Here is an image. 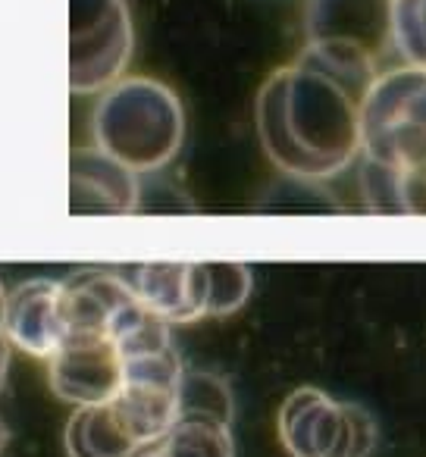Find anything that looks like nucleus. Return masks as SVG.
Here are the masks:
<instances>
[{"label":"nucleus","instance_id":"1","mask_svg":"<svg viewBox=\"0 0 426 457\" xmlns=\"http://www.w3.org/2000/svg\"><path fill=\"white\" fill-rule=\"evenodd\" d=\"M367 88L305 47L257 91L255 122L267 160L298 182H326L357 163Z\"/></svg>","mask_w":426,"mask_h":457},{"label":"nucleus","instance_id":"2","mask_svg":"<svg viewBox=\"0 0 426 457\" xmlns=\"http://www.w3.org/2000/svg\"><path fill=\"white\" fill-rule=\"evenodd\" d=\"M95 147L129 172H157L176 160L185 141V110L170 85L126 76L101 91L91 113Z\"/></svg>","mask_w":426,"mask_h":457},{"label":"nucleus","instance_id":"3","mask_svg":"<svg viewBox=\"0 0 426 457\" xmlns=\"http://www.w3.org/2000/svg\"><path fill=\"white\" fill-rule=\"evenodd\" d=\"M357 160L392 172H426V70L392 63L370 82Z\"/></svg>","mask_w":426,"mask_h":457},{"label":"nucleus","instance_id":"4","mask_svg":"<svg viewBox=\"0 0 426 457\" xmlns=\"http://www.w3.org/2000/svg\"><path fill=\"white\" fill-rule=\"evenodd\" d=\"M307 51L345 76L373 82L398 63L392 47V0H307Z\"/></svg>","mask_w":426,"mask_h":457},{"label":"nucleus","instance_id":"5","mask_svg":"<svg viewBox=\"0 0 426 457\" xmlns=\"http://www.w3.org/2000/svg\"><path fill=\"white\" fill-rule=\"evenodd\" d=\"M280 438L292 457H370L380 436L367 407L301 386L280 407Z\"/></svg>","mask_w":426,"mask_h":457},{"label":"nucleus","instance_id":"6","mask_svg":"<svg viewBox=\"0 0 426 457\" xmlns=\"http://www.w3.org/2000/svg\"><path fill=\"white\" fill-rule=\"evenodd\" d=\"M135 47L126 0H70V88L95 95L122 79Z\"/></svg>","mask_w":426,"mask_h":457},{"label":"nucleus","instance_id":"7","mask_svg":"<svg viewBox=\"0 0 426 457\" xmlns=\"http://www.w3.org/2000/svg\"><path fill=\"white\" fill-rule=\"evenodd\" d=\"M126 279L107 270H79L60 282V320L66 336H107L113 338L141 311Z\"/></svg>","mask_w":426,"mask_h":457},{"label":"nucleus","instance_id":"8","mask_svg":"<svg viewBox=\"0 0 426 457\" xmlns=\"http://www.w3.org/2000/svg\"><path fill=\"white\" fill-rule=\"evenodd\" d=\"M51 388L66 404H110L120 392L122 361L113 338L66 336L47 357Z\"/></svg>","mask_w":426,"mask_h":457},{"label":"nucleus","instance_id":"9","mask_svg":"<svg viewBox=\"0 0 426 457\" xmlns=\"http://www.w3.org/2000/svg\"><path fill=\"white\" fill-rule=\"evenodd\" d=\"M132 295L163 323H195L207 317L204 263H141L126 276Z\"/></svg>","mask_w":426,"mask_h":457},{"label":"nucleus","instance_id":"10","mask_svg":"<svg viewBox=\"0 0 426 457\" xmlns=\"http://www.w3.org/2000/svg\"><path fill=\"white\" fill-rule=\"evenodd\" d=\"M0 329H4L10 345L47 361L63 342L60 282L32 279L16 286L4 301V326Z\"/></svg>","mask_w":426,"mask_h":457},{"label":"nucleus","instance_id":"11","mask_svg":"<svg viewBox=\"0 0 426 457\" xmlns=\"http://www.w3.org/2000/svg\"><path fill=\"white\" fill-rule=\"evenodd\" d=\"M138 207V176L97 147L72 154V213H126Z\"/></svg>","mask_w":426,"mask_h":457},{"label":"nucleus","instance_id":"12","mask_svg":"<svg viewBox=\"0 0 426 457\" xmlns=\"http://www.w3.org/2000/svg\"><path fill=\"white\" fill-rule=\"evenodd\" d=\"M176 392L179 382H151V379H122L116 398L110 401L129 429V436L138 442V448H151L166 436L176 423Z\"/></svg>","mask_w":426,"mask_h":457},{"label":"nucleus","instance_id":"13","mask_svg":"<svg viewBox=\"0 0 426 457\" xmlns=\"http://www.w3.org/2000/svg\"><path fill=\"white\" fill-rule=\"evenodd\" d=\"M70 457H135L138 442L120 423L113 404H82L72 411L63 432Z\"/></svg>","mask_w":426,"mask_h":457},{"label":"nucleus","instance_id":"14","mask_svg":"<svg viewBox=\"0 0 426 457\" xmlns=\"http://www.w3.org/2000/svg\"><path fill=\"white\" fill-rule=\"evenodd\" d=\"M232 388L223 376L204 370H182L176 392V420H207L232 426Z\"/></svg>","mask_w":426,"mask_h":457},{"label":"nucleus","instance_id":"15","mask_svg":"<svg viewBox=\"0 0 426 457\" xmlns=\"http://www.w3.org/2000/svg\"><path fill=\"white\" fill-rule=\"evenodd\" d=\"M166 457H236L232 429L207 420H176L157 442Z\"/></svg>","mask_w":426,"mask_h":457},{"label":"nucleus","instance_id":"16","mask_svg":"<svg viewBox=\"0 0 426 457\" xmlns=\"http://www.w3.org/2000/svg\"><path fill=\"white\" fill-rule=\"evenodd\" d=\"M204 276H207V317L236 313L255 288L251 270L236 261H207Z\"/></svg>","mask_w":426,"mask_h":457},{"label":"nucleus","instance_id":"17","mask_svg":"<svg viewBox=\"0 0 426 457\" xmlns=\"http://www.w3.org/2000/svg\"><path fill=\"white\" fill-rule=\"evenodd\" d=\"M395 60L426 70V0H392Z\"/></svg>","mask_w":426,"mask_h":457},{"label":"nucleus","instance_id":"18","mask_svg":"<svg viewBox=\"0 0 426 457\" xmlns=\"http://www.w3.org/2000/svg\"><path fill=\"white\" fill-rule=\"evenodd\" d=\"M7 370H10V342L0 329V392H4V382H7Z\"/></svg>","mask_w":426,"mask_h":457},{"label":"nucleus","instance_id":"19","mask_svg":"<svg viewBox=\"0 0 426 457\" xmlns=\"http://www.w3.org/2000/svg\"><path fill=\"white\" fill-rule=\"evenodd\" d=\"M135 457H166V454H163V451L157 448V445H151V448H141V451H138V454H135Z\"/></svg>","mask_w":426,"mask_h":457},{"label":"nucleus","instance_id":"20","mask_svg":"<svg viewBox=\"0 0 426 457\" xmlns=\"http://www.w3.org/2000/svg\"><path fill=\"white\" fill-rule=\"evenodd\" d=\"M7 442H10V429H7V423L0 420V451L7 448Z\"/></svg>","mask_w":426,"mask_h":457},{"label":"nucleus","instance_id":"21","mask_svg":"<svg viewBox=\"0 0 426 457\" xmlns=\"http://www.w3.org/2000/svg\"><path fill=\"white\" fill-rule=\"evenodd\" d=\"M4 301H7V292H4V286H0V326H4Z\"/></svg>","mask_w":426,"mask_h":457}]
</instances>
